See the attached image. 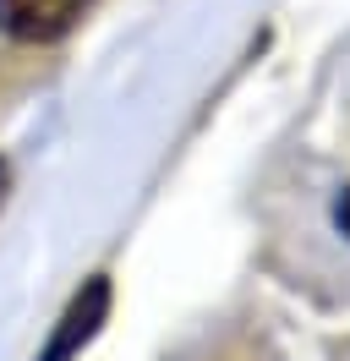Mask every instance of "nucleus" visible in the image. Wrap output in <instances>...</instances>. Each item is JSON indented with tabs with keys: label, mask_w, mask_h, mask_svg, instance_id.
Instances as JSON below:
<instances>
[{
	"label": "nucleus",
	"mask_w": 350,
	"mask_h": 361,
	"mask_svg": "<svg viewBox=\"0 0 350 361\" xmlns=\"http://www.w3.org/2000/svg\"><path fill=\"white\" fill-rule=\"evenodd\" d=\"M93 0H0V33L17 44H49L83 23Z\"/></svg>",
	"instance_id": "nucleus-1"
},
{
	"label": "nucleus",
	"mask_w": 350,
	"mask_h": 361,
	"mask_svg": "<svg viewBox=\"0 0 350 361\" xmlns=\"http://www.w3.org/2000/svg\"><path fill=\"white\" fill-rule=\"evenodd\" d=\"M104 317H109V279L99 274V279H88L83 290L71 295V307H66L61 329L49 334V345H44L39 361H71V356H83V345L99 334V329H104Z\"/></svg>",
	"instance_id": "nucleus-2"
},
{
	"label": "nucleus",
	"mask_w": 350,
	"mask_h": 361,
	"mask_svg": "<svg viewBox=\"0 0 350 361\" xmlns=\"http://www.w3.org/2000/svg\"><path fill=\"white\" fill-rule=\"evenodd\" d=\"M334 225H339V230L350 235V186L339 192V203H334Z\"/></svg>",
	"instance_id": "nucleus-3"
},
{
	"label": "nucleus",
	"mask_w": 350,
	"mask_h": 361,
	"mask_svg": "<svg viewBox=\"0 0 350 361\" xmlns=\"http://www.w3.org/2000/svg\"><path fill=\"white\" fill-rule=\"evenodd\" d=\"M0 186H6V164H0Z\"/></svg>",
	"instance_id": "nucleus-4"
}]
</instances>
